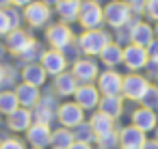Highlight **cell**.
Returning a JSON list of instances; mask_svg holds the SVG:
<instances>
[{
  "mask_svg": "<svg viewBox=\"0 0 158 149\" xmlns=\"http://www.w3.org/2000/svg\"><path fill=\"white\" fill-rule=\"evenodd\" d=\"M141 149H158V140H145Z\"/></svg>",
  "mask_w": 158,
  "mask_h": 149,
  "instance_id": "39",
  "label": "cell"
},
{
  "mask_svg": "<svg viewBox=\"0 0 158 149\" xmlns=\"http://www.w3.org/2000/svg\"><path fill=\"white\" fill-rule=\"evenodd\" d=\"M130 39L134 41V46L149 48V43L154 41V30L147 24H134L132 26V33H130Z\"/></svg>",
  "mask_w": 158,
  "mask_h": 149,
  "instance_id": "15",
  "label": "cell"
},
{
  "mask_svg": "<svg viewBox=\"0 0 158 149\" xmlns=\"http://www.w3.org/2000/svg\"><path fill=\"white\" fill-rule=\"evenodd\" d=\"M123 87V78L117 71H106L100 76V91L104 95H119Z\"/></svg>",
  "mask_w": 158,
  "mask_h": 149,
  "instance_id": "9",
  "label": "cell"
},
{
  "mask_svg": "<svg viewBox=\"0 0 158 149\" xmlns=\"http://www.w3.org/2000/svg\"><path fill=\"white\" fill-rule=\"evenodd\" d=\"M100 106H102L100 112L108 115L110 119H117L121 115V97L119 95H104V99L100 102Z\"/></svg>",
  "mask_w": 158,
  "mask_h": 149,
  "instance_id": "19",
  "label": "cell"
},
{
  "mask_svg": "<svg viewBox=\"0 0 158 149\" xmlns=\"http://www.w3.org/2000/svg\"><path fill=\"white\" fill-rule=\"evenodd\" d=\"M13 5H31V0H11Z\"/></svg>",
  "mask_w": 158,
  "mask_h": 149,
  "instance_id": "41",
  "label": "cell"
},
{
  "mask_svg": "<svg viewBox=\"0 0 158 149\" xmlns=\"http://www.w3.org/2000/svg\"><path fill=\"white\" fill-rule=\"evenodd\" d=\"M126 2L132 7V9H143L147 5V0H126Z\"/></svg>",
  "mask_w": 158,
  "mask_h": 149,
  "instance_id": "37",
  "label": "cell"
},
{
  "mask_svg": "<svg viewBox=\"0 0 158 149\" xmlns=\"http://www.w3.org/2000/svg\"><path fill=\"white\" fill-rule=\"evenodd\" d=\"M48 41H50L56 50L67 48L69 41H72V30H69L67 26H63V24H56V26L48 28Z\"/></svg>",
  "mask_w": 158,
  "mask_h": 149,
  "instance_id": "12",
  "label": "cell"
},
{
  "mask_svg": "<svg viewBox=\"0 0 158 149\" xmlns=\"http://www.w3.org/2000/svg\"><path fill=\"white\" fill-rule=\"evenodd\" d=\"M2 54H5V50H2V46H0V56H2Z\"/></svg>",
  "mask_w": 158,
  "mask_h": 149,
  "instance_id": "45",
  "label": "cell"
},
{
  "mask_svg": "<svg viewBox=\"0 0 158 149\" xmlns=\"http://www.w3.org/2000/svg\"><path fill=\"white\" fill-rule=\"evenodd\" d=\"M102 61H104V65H119L121 61H123V52L117 48V46H106L104 50H102Z\"/></svg>",
  "mask_w": 158,
  "mask_h": 149,
  "instance_id": "28",
  "label": "cell"
},
{
  "mask_svg": "<svg viewBox=\"0 0 158 149\" xmlns=\"http://www.w3.org/2000/svg\"><path fill=\"white\" fill-rule=\"evenodd\" d=\"M91 130L98 134V136H104L108 132H113V119L104 112H95L91 117Z\"/></svg>",
  "mask_w": 158,
  "mask_h": 149,
  "instance_id": "21",
  "label": "cell"
},
{
  "mask_svg": "<svg viewBox=\"0 0 158 149\" xmlns=\"http://www.w3.org/2000/svg\"><path fill=\"white\" fill-rule=\"evenodd\" d=\"M9 127L11 130H15V132H22V130H28L31 127V112L28 110H15V112H11L9 115Z\"/></svg>",
  "mask_w": 158,
  "mask_h": 149,
  "instance_id": "20",
  "label": "cell"
},
{
  "mask_svg": "<svg viewBox=\"0 0 158 149\" xmlns=\"http://www.w3.org/2000/svg\"><path fill=\"white\" fill-rule=\"evenodd\" d=\"M149 84L145 78L136 76V74H130L123 78V87H121V93L128 97V99H143L145 93H147Z\"/></svg>",
  "mask_w": 158,
  "mask_h": 149,
  "instance_id": "2",
  "label": "cell"
},
{
  "mask_svg": "<svg viewBox=\"0 0 158 149\" xmlns=\"http://www.w3.org/2000/svg\"><path fill=\"white\" fill-rule=\"evenodd\" d=\"M78 18H80V24L85 28L95 30L104 20V11L100 9L98 2H85V5H80V15Z\"/></svg>",
  "mask_w": 158,
  "mask_h": 149,
  "instance_id": "3",
  "label": "cell"
},
{
  "mask_svg": "<svg viewBox=\"0 0 158 149\" xmlns=\"http://www.w3.org/2000/svg\"><path fill=\"white\" fill-rule=\"evenodd\" d=\"M145 143V132H141L139 127L130 125V127H123L119 132V145L123 149H141Z\"/></svg>",
  "mask_w": 158,
  "mask_h": 149,
  "instance_id": "5",
  "label": "cell"
},
{
  "mask_svg": "<svg viewBox=\"0 0 158 149\" xmlns=\"http://www.w3.org/2000/svg\"><path fill=\"white\" fill-rule=\"evenodd\" d=\"M147 54H149V61H158V41H152L149 43Z\"/></svg>",
  "mask_w": 158,
  "mask_h": 149,
  "instance_id": "36",
  "label": "cell"
},
{
  "mask_svg": "<svg viewBox=\"0 0 158 149\" xmlns=\"http://www.w3.org/2000/svg\"><path fill=\"white\" fill-rule=\"evenodd\" d=\"M2 78H5V69L0 67V84H2Z\"/></svg>",
  "mask_w": 158,
  "mask_h": 149,
  "instance_id": "44",
  "label": "cell"
},
{
  "mask_svg": "<svg viewBox=\"0 0 158 149\" xmlns=\"http://www.w3.org/2000/svg\"><path fill=\"white\" fill-rule=\"evenodd\" d=\"M149 56H147V50L141 48V46H130L123 50V63L130 67V69H143L147 65Z\"/></svg>",
  "mask_w": 158,
  "mask_h": 149,
  "instance_id": "6",
  "label": "cell"
},
{
  "mask_svg": "<svg viewBox=\"0 0 158 149\" xmlns=\"http://www.w3.org/2000/svg\"><path fill=\"white\" fill-rule=\"evenodd\" d=\"M76 134H78V138L82 140V143H87V140H91L93 138V130H91V125H85V123H80V125H76Z\"/></svg>",
  "mask_w": 158,
  "mask_h": 149,
  "instance_id": "32",
  "label": "cell"
},
{
  "mask_svg": "<svg viewBox=\"0 0 158 149\" xmlns=\"http://www.w3.org/2000/svg\"><path fill=\"white\" fill-rule=\"evenodd\" d=\"M15 95H18V102H20L22 106H37V102H39V91H37V87L26 84V82L15 89Z\"/></svg>",
  "mask_w": 158,
  "mask_h": 149,
  "instance_id": "18",
  "label": "cell"
},
{
  "mask_svg": "<svg viewBox=\"0 0 158 149\" xmlns=\"http://www.w3.org/2000/svg\"><path fill=\"white\" fill-rule=\"evenodd\" d=\"M76 104L80 108H95L100 104V97H98V89L91 87V84H82L76 89Z\"/></svg>",
  "mask_w": 158,
  "mask_h": 149,
  "instance_id": "11",
  "label": "cell"
},
{
  "mask_svg": "<svg viewBox=\"0 0 158 149\" xmlns=\"http://www.w3.org/2000/svg\"><path fill=\"white\" fill-rule=\"evenodd\" d=\"M28 140L33 143V147L37 149H44L46 145H50L52 140V134H50V127L46 123H35L28 127Z\"/></svg>",
  "mask_w": 158,
  "mask_h": 149,
  "instance_id": "10",
  "label": "cell"
},
{
  "mask_svg": "<svg viewBox=\"0 0 158 149\" xmlns=\"http://www.w3.org/2000/svg\"><path fill=\"white\" fill-rule=\"evenodd\" d=\"M50 145H52L54 149H69V147L74 145V134H72L69 130H56V132L52 134Z\"/></svg>",
  "mask_w": 158,
  "mask_h": 149,
  "instance_id": "26",
  "label": "cell"
},
{
  "mask_svg": "<svg viewBox=\"0 0 158 149\" xmlns=\"http://www.w3.org/2000/svg\"><path fill=\"white\" fill-rule=\"evenodd\" d=\"M108 41H110V37L95 28V30H87L80 37V48L87 54H102V50L108 46Z\"/></svg>",
  "mask_w": 158,
  "mask_h": 149,
  "instance_id": "1",
  "label": "cell"
},
{
  "mask_svg": "<svg viewBox=\"0 0 158 149\" xmlns=\"http://www.w3.org/2000/svg\"><path fill=\"white\" fill-rule=\"evenodd\" d=\"M0 149H24V145L20 140H15V138H7L2 145H0Z\"/></svg>",
  "mask_w": 158,
  "mask_h": 149,
  "instance_id": "35",
  "label": "cell"
},
{
  "mask_svg": "<svg viewBox=\"0 0 158 149\" xmlns=\"http://www.w3.org/2000/svg\"><path fill=\"white\" fill-rule=\"evenodd\" d=\"M59 15L65 22H74L80 15V2L78 0H61L59 2Z\"/></svg>",
  "mask_w": 158,
  "mask_h": 149,
  "instance_id": "22",
  "label": "cell"
},
{
  "mask_svg": "<svg viewBox=\"0 0 158 149\" xmlns=\"http://www.w3.org/2000/svg\"><path fill=\"white\" fill-rule=\"evenodd\" d=\"M156 140H158V130H156Z\"/></svg>",
  "mask_w": 158,
  "mask_h": 149,
  "instance_id": "46",
  "label": "cell"
},
{
  "mask_svg": "<svg viewBox=\"0 0 158 149\" xmlns=\"http://www.w3.org/2000/svg\"><path fill=\"white\" fill-rule=\"evenodd\" d=\"M44 2H46V5H59L61 0H44Z\"/></svg>",
  "mask_w": 158,
  "mask_h": 149,
  "instance_id": "43",
  "label": "cell"
},
{
  "mask_svg": "<svg viewBox=\"0 0 158 149\" xmlns=\"http://www.w3.org/2000/svg\"><path fill=\"white\" fill-rule=\"evenodd\" d=\"M33 39L24 33V30H11L9 33V37H7V43H9V50L11 52H15V54H22L26 48H28V43H31Z\"/></svg>",
  "mask_w": 158,
  "mask_h": 149,
  "instance_id": "17",
  "label": "cell"
},
{
  "mask_svg": "<svg viewBox=\"0 0 158 149\" xmlns=\"http://www.w3.org/2000/svg\"><path fill=\"white\" fill-rule=\"evenodd\" d=\"M9 2H11V0H0V9H5V7H9Z\"/></svg>",
  "mask_w": 158,
  "mask_h": 149,
  "instance_id": "42",
  "label": "cell"
},
{
  "mask_svg": "<svg viewBox=\"0 0 158 149\" xmlns=\"http://www.w3.org/2000/svg\"><path fill=\"white\" fill-rule=\"evenodd\" d=\"M132 123H134V127H139L141 132L154 130V127H156V115H154V110H149V108H139V110H134V115H132Z\"/></svg>",
  "mask_w": 158,
  "mask_h": 149,
  "instance_id": "14",
  "label": "cell"
},
{
  "mask_svg": "<svg viewBox=\"0 0 158 149\" xmlns=\"http://www.w3.org/2000/svg\"><path fill=\"white\" fill-rule=\"evenodd\" d=\"M39 52H41L39 43L31 41V43H28V48H26V50H24V52H22L20 56H22V58H26V61H31V58H35V54H39Z\"/></svg>",
  "mask_w": 158,
  "mask_h": 149,
  "instance_id": "33",
  "label": "cell"
},
{
  "mask_svg": "<svg viewBox=\"0 0 158 149\" xmlns=\"http://www.w3.org/2000/svg\"><path fill=\"white\" fill-rule=\"evenodd\" d=\"M24 82L26 84H33V87H39V84H44V80H46V69L44 67H39V65H28V67H24Z\"/></svg>",
  "mask_w": 158,
  "mask_h": 149,
  "instance_id": "24",
  "label": "cell"
},
{
  "mask_svg": "<svg viewBox=\"0 0 158 149\" xmlns=\"http://www.w3.org/2000/svg\"><path fill=\"white\" fill-rule=\"evenodd\" d=\"M98 138H100V147H102V149H115V147L119 145V136L113 134V132H108V134H104V136H98Z\"/></svg>",
  "mask_w": 158,
  "mask_h": 149,
  "instance_id": "30",
  "label": "cell"
},
{
  "mask_svg": "<svg viewBox=\"0 0 158 149\" xmlns=\"http://www.w3.org/2000/svg\"><path fill=\"white\" fill-rule=\"evenodd\" d=\"M156 33H158V26H156Z\"/></svg>",
  "mask_w": 158,
  "mask_h": 149,
  "instance_id": "47",
  "label": "cell"
},
{
  "mask_svg": "<svg viewBox=\"0 0 158 149\" xmlns=\"http://www.w3.org/2000/svg\"><path fill=\"white\" fill-rule=\"evenodd\" d=\"M145 11L152 20H158V0H147V5H145Z\"/></svg>",
  "mask_w": 158,
  "mask_h": 149,
  "instance_id": "34",
  "label": "cell"
},
{
  "mask_svg": "<svg viewBox=\"0 0 158 149\" xmlns=\"http://www.w3.org/2000/svg\"><path fill=\"white\" fill-rule=\"evenodd\" d=\"M35 149H37V147H35Z\"/></svg>",
  "mask_w": 158,
  "mask_h": 149,
  "instance_id": "48",
  "label": "cell"
},
{
  "mask_svg": "<svg viewBox=\"0 0 158 149\" xmlns=\"http://www.w3.org/2000/svg\"><path fill=\"white\" fill-rule=\"evenodd\" d=\"M18 95L15 93H11V91H2L0 93V112H7V115H11V112H15L18 110Z\"/></svg>",
  "mask_w": 158,
  "mask_h": 149,
  "instance_id": "27",
  "label": "cell"
},
{
  "mask_svg": "<svg viewBox=\"0 0 158 149\" xmlns=\"http://www.w3.org/2000/svg\"><path fill=\"white\" fill-rule=\"evenodd\" d=\"M24 15L33 26H44L50 18V9H48L46 2H31V5H26Z\"/></svg>",
  "mask_w": 158,
  "mask_h": 149,
  "instance_id": "8",
  "label": "cell"
},
{
  "mask_svg": "<svg viewBox=\"0 0 158 149\" xmlns=\"http://www.w3.org/2000/svg\"><path fill=\"white\" fill-rule=\"evenodd\" d=\"M149 71H152V76H158V61H147V65H145Z\"/></svg>",
  "mask_w": 158,
  "mask_h": 149,
  "instance_id": "38",
  "label": "cell"
},
{
  "mask_svg": "<svg viewBox=\"0 0 158 149\" xmlns=\"http://www.w3.org/2000/svg\"><path fill=\"white\" fill-rule=\"evenodd\" d=\"M69 149H91V147H89V143H82V140H76V143H74V145H72Z\"/></svg>",
  "mask_w": 158,
  "mask_h": 149,
  "instance_id": "40",
  "label": "cell"
},
{
  "mask_svg": "<svg viewBox=\"0 0 158 149\" xmlns=\"http://www.w3.org/2000/svg\"><path fill=\"white\" fill-rule=\"evenodd\" d=\"M56 91L61 93V95H72V93H76V76H72V74H59L56 76Z\"/></svg>",
  "mask_w": 158,
  "mask_h": 149,
  "instance_id": "25",
  "label": "cell"
},
{
  "mask_svg": "<svg viewBox=\"0 0 158 149\" xmlns=\"http://www.w3.org/2000/svg\"><path fill=\"white\" fill-rule=\"evenodd\" d=\"M74 76H76L78 80H82V82L89 84V82L98 76V65H95L93 61H89V58L78 61V63L74 65Z\"/></svg>",
  "mask_w": 158,
  "mask_h": 149,
  "instance_id": "16",
  "label": "cell"
},
{
  "mask_svg": "<svg viewBox=\"0 0 158 149\" xmlns=\"http://www.w3.org/2000/svg\"><path fill=\"white\" fill-rule=\"evenodd\" d=\"M143 104H145V108H158V89H154V87H149L147 89V93H145V97L141 99Z\"/></svg>",
  "mask_w": 158,
  "mask_h": 149,
  "instance_id": "31",
  "label": "cell"
},
{
  "mask_svg": "<svg viewBox=\"0 0 158 149\" xmlns=\"http://www.w3.org/2000/svg\"><path fill=\"white\" fill-rule=\"evenodd\" d=\"M18 18H15V13H11V11H2L0 9V35H9L13 28H15V22Z\"/></svg>",
  "mask_w": 158,
  "mask_h": 149,
  "instance_id": "29",
  "label": "cell"
},
{
  "mask_svg": "<svg viewBox=\"0 0 158 149\" xmlns=\"http://www.w3.org/2000/svg\"><path fill=\"white\" fill-rule=\"evenodd\" d=\"M59 121L65 127H76L82 123V108L78 104H63L59 108Z\"/></svg>",
  "mask_w": 158,
  "mask_h": 149,
  "instance_id": "7",
  "label": "cell"
},
{
  "mask_svg": "<svg viewBox=\"0 0 158 149\" xmlns=\"http://www.w3.org/2000/svg\"><path fill=\"white\" fill-rule=\"evenodd\" d=\"M104 20H106L110 26H115V28L126 26L128 20H130V9H128V5L110 2V5L106 7V11H104Z\"/></svg>",
  "mask_w": 158,
  "mask_h": 149,
  "instance_id": "4",
  "label": "cell"
},
{
  "mask_svg": "<svg viewBox=\"0 0 158 149\" xmlns=\"http://www.w3.org/2000/svg\"><path fill=\"white\" fill-rule=\"evenodd\" d=\"M41 58H44V65H41V67L46 69V74H52V76H54V74H56V76L63 74V69H65V56H63L61 52L52 50V52H46Z\"/></svg>",
  "mask_w": 158,
  "mask_h": 149,
  "instance_id": "13",
  "label": "cell"
},
{
  "mask_svg": "<svg viewBox=\"0 0 158 149\" xmlns=\"http://www.w3.org/2000/svg\"><path fill=\"white\" fill-rule=\"evenodd\" d=\"M54 106L56 104H52V97H46V99L37 102V110H35L37 123H46L48 125V121L54 117Z\"/></svg>",
  "mask_w": 158,
  "mask_h": 149,
  "instance_id": "23",
  "label": "cell"
}]
</instances>
